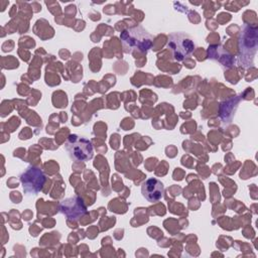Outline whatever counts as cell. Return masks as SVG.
Listing matches in <instances>:
<instances>
[{
    "label": "cell",
    "instance_id": "ba28073f",
    "mask_svg": "<svg viewBox=\"0 0 258 258\" xmlns=\"http://www.w3.org/2000/svg\"><path fill=\"white\" fill-rule=\"evenodd\" d=\"M208 55L211 58L219 55V57H217L216 60H218L222 66H225L226 68H230L233 64L232 55L222 45H212V46H210L208 48Z\"/></svg>",
    "mask_w": 258,
    "mask_h": 258
},
{
    "label": "cell",
    "instance_id": "3957f363",
    "mask_svg": "<svg viewBox=\"0 0 258 258\" xmlns=\"http://www.w3.org/2000/svg\"><path fill=\"white\" fill-rule=\"evenodd\" d=\"M64 148L70 157L76 161H88L94 154L92 142L89 139L76 134H72L68 137L64 143Z\"/></svg>",
    "mask_w": 258,
    "mask_h": 258
},
{
    "label": "cell",
    "instance_id": "6da1fadb",
    "mask_svg": "<svg viewBox=\"0 0 258 258\" xmlns=\"http://www.w3.org/2000/svg\"><path fill=\"white\" fill-rule=\"evenodd\" d=\"M120 39L127 53L133 51L145 53L151 48L153 41L152 35L141 26L124 29L120 34Z\"/></svg>",
    "mask_w": 258,
    "mask_h": 258
},
{
    "label": "cell",
    "instance_id": "277c9868",
    "mask_svg": "<svg viewBox=\"0 0 258 258\" xmlns=\"http://www.w3.org/2000/svg\"><path fill=\"white\" fill-rule=\"evenodd\" d=\"M167 47L171 51L173 59L181 61L191 54L196 45L187 34L183 32H173L168 37Z\"/></svg>",
    "mask_w": 258,
    "mask_h": 258
},
{
    "label": "cell",
    "instance_id": "8992f818",
    "mask_svg": "<svg viewBox=\"0 0 258 258\" xmlns=\"http://www.w3.org/2000/svg\"><path fill=\"white\" fill-rule=\"evenodd\" d=\"M59 211L64 215L70 222L79 221L84 215L87 214V208L84 201L79 196H74L62 200L59 203Z\"/></svg>",
    "mask_w": 258,
    "mask_h": 258
},
{
    "label": "cell",
    "instance_id": "7a4b0ae2",
    "mask_svg": "<svg viewBox=\"0 0 258 258\" xmlns=\"http://www.w3.org/2000/svg\"><path fill=\"white\" fill-rule=\"evenodd\" d=\"M258 45V28L256 25L246 24L239 35V60L241 66H253V59Z\"/></svg>",
    "mask_w": 258,
    "mask_h": 258
},
{
    "label": "cell",
    "instance_id": "52a82bcc",
    "mask_svg": "<svg viewBox=\"0 0 258 258\" xmlns=\"http://www.w3.org/2000/svg\"><path fill=\"white\" fill-rule=\"evenodd\" d=\"M142 196L150 203H156L163 198L164 186L157 178H148L141 185Z\"/></svg>",
    "mask_w": 258,
    "mask_h": 258
},
{
    "label": "cell",
    "instance_id": "5b68a950",
    "mask_svg": "<svg viewBox=\"0 0 258 258\" xmlns=\"http://www.w3.org/2000/svg\"><path fill=\"white\" fill-rule=\"evenodd\" d=\"M46 177L43 171L36 166H29L20 176L23 190L27 195H36L42 189Z\"/></svg>",
    "mask_w": 258,
    "mask_h": 258
}]
</instances>
